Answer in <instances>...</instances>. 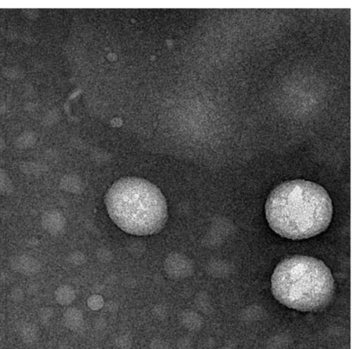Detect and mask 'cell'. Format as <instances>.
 <instances>
[{
  "label": "cell",
  "instance_id": "cell-13",
  "mask_svg": "<svg viewBox=\"0 0 358 349\" xmlns=\"http://www.w3.org/2000/svg\"><path fill=\"white\" fill-rule=\"evenodd\" d=\"M55 116H56V114H55V113L53 112V111H50V112L47 113V114L45 115L44 117H43V120H42V122H43V125L47 126V127H48V126L52 125V124L54 123L55 121H56Z\"/></svg>",
  "mask_w": 358,
  "mask_h": 349
},
{
  "label": "cell",
  "instance_id": "cell-12",
  "mask_svg": "<svg viewBox=\"0 0 358 349\" xmlns=\"http://www.w3.org/2000/svg\"><path fill=\"white\" fill-rule=\"evenodd\" d=\"M176 346L178 349H191V338L188 337V336L181 337L177 341Z\"/></svg>",
  "mask_w": 358,
  "mask_h": 349
},
{
  "label": "cell",
  "instance_id": "cell-6",
  "mask_svg": "<svg viewBox=\"0 0 358 349\" xmlns=\"http://www.w3.org/2000/svg\"><path fill=\"white\" fill-rule=\"evenodd\" d=\"M105 304L103 297L100 295H98V294H94V295L89 296L87 300V307L93 311L102 310L105 307Z\"/></svg>",
  "mask_w": 358,
  "mask_h": 349
},
{
  "label": "cell",
  "instance_id": "cell-8",
  "mask_svg": "<svg viewBox=\"0 0 358 349\" xmlns=\"http://www.w3.org/2000/svg\"><path fill=\"white\" fill-rule=\"evenodd\" d=\"M116 346L120 349H130L132 346V338L128 334H121L116 338Z\"/></svg>",
  "mask_w": 358,
  "mask_h": 349
},
{
  "label": "cell",
  "instance_id": "cell-5",
  "mask_svg": "<svg viewBox=\"0 0 358 349\" xmlns=\"http://www.w3.org/2000/svg\"><path fill=\"white\" fill-rule=\"evenodd\" d=\"M199 317L200 316L193 311L184 310L179 315V321L186 330L195 331L200 328V319Z\"/></svg>",
  "mask_w": 358,
  "mask_h": 349
},
{
  "label": "cell",
  "instance_id": "cell-2",
  "mask_svg": "<svg viewBox=\"0 0 358 349\" xmlns=\"http://www.w3.org/2000/svg\"><path fill=\"white\" fill-rule=\"evenodd\" d=\"M272 291L281 304L301 312L324 308L334 290L331 272L323 261L294 256L281 261L271 279Z\"/></svg>",
  "mask_w": 358,
  "mask_h": 349
},
{
  "label": "cell",
  "instance_id": "cell-14",
  "mask_svg": "<svg viewBox=\"0 0 358 349\" xmlns=\"http://www.w3.org/2000/svg\"><path fill=\"white\" fill-rule=\"evenodd\" d=\"M23 13H24L25 16L30 20H35L39 16V11L36 9H25L23 10Z\"/></svg>",
  "mask_w": 358,
  "mask_h": 349
},
{
  "label": "cell",
  "instance_id": "cell-10",
  "mask_svg": "<svg viewBox=\"0 0 358 349\" xmlns=\"http://www.w3.org/2000/svg\"><path fill=\"white\" fill-rule=\"evenodd\" d=\"M5 77L9 79H19L23 76V71L18 67H9L4 70Z\"/></svg>",
  "mask_w": 358,
  "mask_h": 349
},
{
  "label": "cell",
  "instance_id": "cell-3",
  "mask_svg": "<svg viewBox=\"0 0 358 349\" xmlns=\"http://www.w3.org/2000/svg\"><path fill=\"white\" fill-rule=\"evenodd\" d=\"M106 203L111 219L128 233L144 235L156 233L167 219L163 195L156 186L142 179L118 181L109 189Z\"/></svg>",
  "mask_w": 358,
  "mask_h": 349
},
{
  "label": "cell",
  "instance_id": "cell-7",
  "mask_svg": "<svg viewBox=\"0 0 358 349\" xmlns=\"http://www.w3.org/2000/svg\"><path fill=\"white\" fill-rule=\"evenodd\" d=\"M151 313L155 319L158 321H164V319H167L169 310L166 305L158 304L153 306Z\"/></svg>",
  "mask_w": 358,
  "mask_h": 349
},
{
  "label": "cell",
  "instance_id": "cell-9",
  "mask_svg": "<svg viewBox=\"0 0 358 349\" xmlns=\"http://www.w3.org/2000/svg\"><path fill=\"white\" fill-rule=\"evenodd\" d=\"M75 293L74 290L70 288H66L63 290L58 297V301L63 305H68L74 301Z\"/></svg>",
  "mask_w": 358,
  "mask_h": 349
},
{
  "label": "cell",
  "instance_id": "cell-1",
  "mask_svg": "<svg viewBox=\"0 0 358 349\" xmlns=\"http://www.w3.org/2000/svg\"><path fill=\"white\" fill-rule=\"evenodd\" d=\"M333 208L326 190L315 182L295 180L284 182L268 195L265 214L268 225L281 236L302 240L328 227Z\"/></svg>",
  "mask_w": 358,
  "mask_h": 349
},
{
  "label": "cell",
  "instance_id": "cell-4",
  "mask_svg": "<svg viewBox=\"0 0 358 349\" xmlns=\"http://www.w3.org/2000/svg\"><path fill=\"white\" fill-rule=\"evenodd\" d=\"M64 321L67 328L74 331H78L83 327V314L77 308H69L64 314Z\"/></svg>",
  "mask_w": 358,
  "mask_h": 349
},
{
  "label": "cell",
  "instance_id": "cell-11",
  "mask_svg": "<svg viewBox=\"0 0 358 349\" xmlns=\"http://www.w3.org/2000/svg\"><path fill=\"white\" fill-rule=\"evenodd\" d=\"M150 349H170L169 343L161 338H155L150 343Z\"/></svg>",
  "mask_w": 358,
  "mask_h": 349
}]
</instances>
